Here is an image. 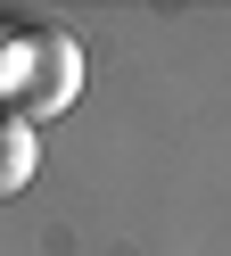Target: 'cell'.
I'll use <instances>...</instances> for the list:
<instances>
[{"label": "cell", "instance_id": "7a4b0ae2", "mask_svg": "<svg viewBox=\"0 0 231 256\" xmlns=\"http://www.w3.org/2000/svg\"><path fill=\"white\" fill-rule=\"evenodd\" d=\"M42 174V132L16 116H0V198H16V190Z\"/></svg>", "mask_w": 231, "mask_h": 256}, {"label": "cell", "instance_id": "6da1fadb", "mask_svg": "<svg viewBox=\"0 0 231 256\" xmlns=\"http://www.w3.org/2000/svg\"><path fill=\"white\" fill-rule=\"evenodd\" d=\"M82 100V42L66 25H0V116L33 124Z\"/></svg>", "mask_w": 231, "mask_h": 256}]
</instances>
